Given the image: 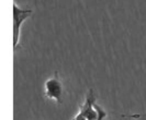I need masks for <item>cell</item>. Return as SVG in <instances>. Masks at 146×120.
<instances>
[{"label": "cell", "instance_id": "6da1fadb", "mask_svg": "<svg viewBox=\"0 0 146 120\" xmlns=\"http://www.w3.org/2000/svg\"><path fill=\"white\" fill-rule=\"evenodd\" d=\"M33 13L31 9H21L17 3H13V49H17V46L20 41V31L23 22L30 18Z\"/></svg>", "mask_w": 146, "mask_h": 120}, {"label": "cell", "instance_id": "7a4b0ae2", "mask_svg": "<svg viewBox=\"0 0 146 120\" xmlns=\"http://www.w3.org/2000/svg\"><path fill=\"white\" fill-rule=\"evenodd\" d=\"M44 89H45V96L47 98L52 99L57 102L60 104L63 102V94H64V86L63 83L59 79V75L57 72L54 73V75L50 78L44 84Z\"/></svg>", "mask_w": 146, "mask_h": 120}, {"label": "cell", "instance_id": "3957f363", "mask_svg": "<svg viewBox=\"0 0 146 120\" xmlns=\"http://www.w3.org/2000/svg\"><path fill=\"white\" fill-rule=\"evenodd\" d=\"M96 104V94L94 90L90 89L87 93V96L85 99V103L79 106V113L87 120H97L98 113L95 108Z\"/></svg>", "mask_w": 146, "mask_h": 120}, {"label": "cell", "instance_id": "277c9868", "mask_svg": "<svg viewBox=\"0 0 146 120\" xmlns=\"http://www.w3.org/2000/svg\"><path fill=\"white\" fill-rule=\"evenodd\" d=\"M95 108H96V110H97V113H98V118H97V120H106V118H107V113H106V110L103 109L102 107L97 105V104H95Z\"/></svg>", "mask_w": 146, "mask_h": 120}, {"label": "cell", "instance_id": "5b68a950", "mask_svg": "<svg viewBox=\"0 0 146 120\" xmlns=\"http://www.w3.org/2000/svg\"><path fill=\"white\" fill-rule=\"evenodd\" d=\"M122 117L124 118H133V119H143L146 118V113H141V115H123Z\"/></svg>", "mask_w": 146, "mask_h": 120}, {"label": "cell", "instance_id": "8992f818", "mask_svg": "<svg viewBox=\"0 0 146 120\" xmlns=\"http://www.w3.org/2000/svg\"><path fill=\"white\" fill-rule=\"evenodd\" d=\"M74 120H87V119H86V118H85L80 113H78L77 115H76V117L74 118Z\"/></svg>", "mask_w": 146, "mask_h": 120}]
</instances>
